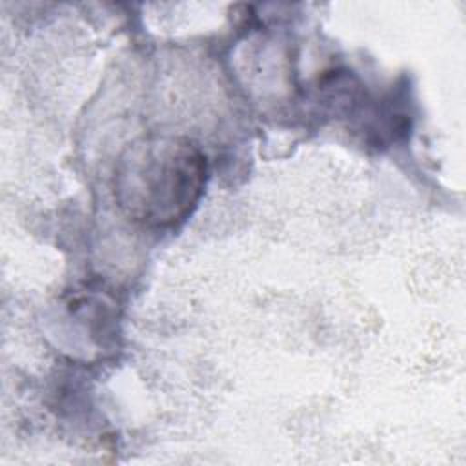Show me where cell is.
Here are the masks:
<instances>
[{
  "label": "cell",
  "mask_w": 466,
  "mask_h": 466,
  "mask_svg": "<svg viewBox=\"0 0 466 466\" xmlns=\"http://www.w3.org/2000/svg\"><path fill=\"white\" fill-rule=\"evenodd\" d=\"M208 180L204 151L184 137L149 135L118 157L113 178L120 211L146 229H169L197 208Z\"/></svg>",
  "instance_id": "1"
}]
</instances>
